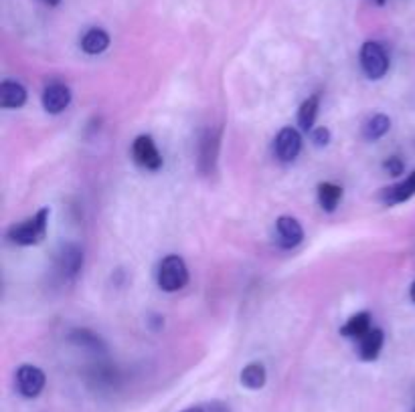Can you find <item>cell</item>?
Masks as SVG:
<instances>
[{"label": "cell", "instance_id": "6da1fadb", "mask_svg": "<svg viewBox=\"0 0 415 412\" xmlns=\"http://www.w3.org/2000/svg\"><path fill=\"white\" fill-rule=\"evenodd\" d=\"M47 224H49V208H41L39 212L33 215L31 219L13 224L6 231V237H9V241L14 243V245H37V243H41L45 239V234H47Z\"/></svg>", "mask_w": 415, "mask_h": 412}, {"label": "cell", "instance_id": "7a4b0ae2", "mask_svg": "<svg viewBox=\"0 0 415 412\" xmlns=\"http://www.w3.org/2000/svg\"><path fill=\"white\" fill-rule=\"evenodd\" d=\"M156 279L162 291H179L182 287H187L189 283V269H187V263L182 261L179 255H169L160 261L158 265V273H156Z\"/></svg>", "mask_w": 415, "mask_h": 412}, {"label": "cell", "instance_id": "3957f363", "mask_svg": "<svg viewBox=\"0 0 415 412\" xmlns=\"http://www.w3.org/2000/svg\"><path fill=\"white\" fill-rule=\"evenodd\" d=\"M361 67L369 79L385 77V73L389 71V57L381 43L367 40L361 47Z\"/></svg>", "mask_w": 415, "mask_h": 412}, {"label": "cell", "instance_id": "277c9868", "mask_svg": "<svg viewBox=\"0 0 415 412\" xmlns=\"http://www.w3.org/2000/svg\"><path fill=\"white\" fill-rule=\"evenodd\" d=\"M45 382H47L45 372L37 366L23 364L16 370V388H19L21 396H25V399H37L45 388Z\"/></svg>", "mask_w": 415, "mask_h": 412}, {"label": "cell", "instance_id": "5b68a950", "mask_svg": "<svg viewBox=\"0 0 415 412\" xmlns=\"http://www.w3.org/2000/svg\"><path fill=\"white\" fill-rule=\"evenodd\" d=\"M302 150V136L296 128L280 129L273 140V152L282 162H294Z\"/></svg>", "mask_w": 415, "mask_h": 412}, {"label": "cell", "instance_id": "8992f818", "mask_svg": "<svg viewBox=\"0 0 415 412\" xmlns=\"http://www.w3.org/2000/svg\"><path fill=\"white\" fill-rule=\"evenodd\" d=\"M55 267L63 279H73L83 267V251L73 243H67L59 249L55 257Z\"/></svg>", "mask_w": 415, "mask_h": 412}, {"label": "cell", "instance_id": "52a82bcc", "mask_svg": "<svg viewBox=\"0 0 415 412\" xmlns=\"http://www.w3.org/2000/svg\"><path fill=\"white\" fill-rule=\"evenodd\" d=\"M132 156L146 170H158V168L162 166V156H160L154 140L150 136H138L134 140V143H132Z\"/></svg>", "mask_w": 415, "mask_h": 412}, {"label": "cell", "instance_id": "ba28073f", "mask_svg": "<svg viewBox=\"0 0 415 412\" xmlns=\"http://www.w3.org/2000/svg\"><path fill=\"white\" fill-rule=\"evenodd\" d=\"M69 103H71V90L67 87L65 83L55 81L43 91V107H45L47 114L57 116V114L65 112Z\"/></svg>", "mask_w": 415, "mask_h": 412}, {"label": "cell", "instance_id": "9c48e42d", "mask_svg": "<svg viewBox=\"0 0 415 412\" xmlns=\"http://www.w3.org/2000/svg\"><path fill=\"white\" fill-rule=\"evenodd\" d=\"M275 241L282 249H294L304 239V229L294 217H280L275 220Z\"/></svg>", "mask_w": 415, "mask_h": 412}, {"label": "cell", "instance_id": "30bf717a", "mask_svg": "<svg viewBox=\"0 0 415 412\" xmlns=\"http://www.w3.org/2000/svg\"><path fill=\"white\" fill-rule=\"evenodd\" d=\"M411 196H415V172H411L405 180L393 184L389 188H385L381 193V202L387 206L401 205L405 200H409Z\"/></svg>", "mask_w": 415, "mask_h": 412}, {"label": "cell", "instance_id": "8fae6325", "mask_svg": "<svg viewBox=\"0 0 415 412\" xmlns=\"http://www.w3.org/2000/svg\"><path fill=\"white\" fill-rule=\"evenodd\" d=\"M383 344H385V334H383V330L373 327L371 332H367V334L359 340V358L364 362L377 360L379 354H381V349H383Z\"/></svg>", "mask_w": 415, "mask_h": 412}, {"label": "cell", "instance_id": "7c38bea8", "mask_svg": "<svg viewBox=\"0 0 415 412\" xmlns=\"http://www.w3.org/2000/svg\"><path fill=\"white\" fill-rule=\"evenodd\" d=\"M26 103V90L16 81L0 83V107L2 109H19Z\"/></svg>", "mask_w": 415, "mask_h": 412}, {"label": "cell", "instance_id": "4fadbf2b", "mask_svg": "<svg viewBox=\"0 0 415 412\" xmlns=\"http://www.w3.org/2000/svg\"><path fill=\"white\" fill-rule=\"evenodd\" d=\"M217 152H219V131L209 129L207 134L201 140V158H199V166L203 172H211V168L217 160Z\"/></svg>", "mask_w": 415, "mask_h": 412}, {"label": "cell", "instance_id": "5bb4252c", "mask_svg": "<svg viewBox=\"0 0 415 412\" xmlns=\"http://www.w3.org/2000/svg\"><path fill=\"white\" fill-rule=\"evenodd\" d=\"M371 313L369 311H361L357 315H352L349 322L340 327V335L350 337V340H361L367 332H371Z\"/></svg>", "mask_w": 415, "mask_h": 412}, {"label": "cell", "instance_id": "9a60e30c", "mask_svg": "<svg viewBox=\"0 0 415 412\" xmlns=\"http://www.w3.org/2000/svg\"><path fill=\"white\" fill-rule=\"evenodd\" d=\"M110 47V35L104 28H90L83 39H81V49L88 55H100Z\"/></svg>", "mask_w": 415, "mask_h": 412}, {"label": "cell", "instance_id": "2e32d148", "mask_svg": "<svg viewBox=\"0 0 415 412\" xmlns=\"http://www.w3.org/2000/svg\"><path fill=\"white\" fill-rule=\"evenodd\" d=\"M241 384L249 390H260L266 386V380H268V372H266V366L260 362H251L247 364L246 368L241 370Z\"/></svg>", "mask_w": 415, "mask_h": 412}, {"label": "cell", "instance_id": "e0dca14e", "mask_svg": "<svg viewBox=\"0 0 415 412\" xmlns=\"http://www.w3.org/2000/svg\"><path fill=\"white\" fill-rule=\"evenodd\" d=\"M342 200V188L335 182H322L318 184V202L326 212H335Z\"/></svg>", "mask_w": 415, "mask_h": 412}, {"label": "cell", "instance_id": "ac0fdd59", "mask_svg": "<svg viewBox=\"0 0 415 412\" xmlns=\"http://www.w3.org/2000/svg\"><path fill=\"white\" fill-rule=\"evenodd\" d=\"M69 342H73L79 348L91 349V352H100V354L105 352L104 340L98 334L90 332V330H83V327L81 330H71L69 332Z\"/></svg>", "mask_w": 415, "mask_h": 412}, {"label": "cell", "instance_id": "d6986e66", "mask_svg": "<svg viewBox=\"0 0 415 412\" xmlns=\"http://www.w3.org/2000/svg\"><path fill=\"white\" fill-rule=\"evenodd\" d=\"M318 107H320V97L318 95H310L306 102L300 105L298 126L304 131H312L314 129V121H316V116H318Z\"/></svg>", "mask_w": 415, "mask_h": 412}, {"label": "cell", "instance_id": "ffe728a7", "mask_svg": "<svg viewBox=\"0 0 415 412\" xmlns=\"http://www.w3.org/2000/svg\"><path fill=\"white\" fill-rule=\"evenodd\" d=\"M391 128V119L387 116H383V114H377L373 116L367 124H364L363 128V136L369 140V142H377V140H381Z\"/></svg>", "mask_w": 415, "mask_h": 412}, {"label": "cell", "instance_id": "44dd1931", "mask_svg": "<svg viewBox=\"0 0 415 412\" xmlns=\"http://www.w3.org/2000/svg\"><path fill=\"white\" fill-rule=\"evenodd\" d=\"M383 168L389 172L391 176H399V174H403V170H405V164H403L401 158H397V156H391V158H387V160H385Z\"/></svg>", "mask_w": 415, "mask_h": 412}, {"label": "cell", "instance_id": "7402d4cb", "mask_svg": "<svg viewBox=\"0 0 415 412\" xmlns=\"http://www.w3.org/2000/svg\"><path fill=\"white\" fill-rule=\"evenodd\" d=\"M312 142L316 143L318 148H322V146H328V143H330V131H328L326 128L312 129Z\"/></svg>", "mask_w": 415, "mask_h": 412}, {"label": "cell", "instance_id": "603a6c76", "mask_svg": "<svg viewBox=\"0 0 415 412\" xmlns=\"http://www.w3.org/2000/svg\"><path fill=\"white\" fill-rule=\"evenodd\" d=\"M43 2H45V4H49V6H57L61 0H43Z\"/></svg>", "mask_w": 415, "mask_h": 412}, {"label": "cell", "instance_id": "cb8c5ba5", "mask_svg": "<svg viewBox=\"0 0 415 412\" xmlns=\"http://www.w3.org/2000/svg\"><path fill=\"white\" fill-rule=\"evenodd\" d=\"M409 297H411V301L415 303V281L411 283V289H409Z\"/></svg>", "mask_w": 415, "mask_h": 412}, {"label": "cell", "instance_id": "d4e9b609", "mask_svg": "<svg viewBox=\"0 0 415 412\" xmlns=\"http://www.w3.org/2000/svg\"><path fill=\"white\" fill-rule=\"evenodd\" d=\"M182 412H205L203 408H199V406H193V408H187V411H182Z\"/></svg>", "mask_w": 415, "mask_h": 412}, {"label": "cell", "instance_id": "484cf974", "mask_svg": "<svg viewBox=\"0 0 415 412\" xmlns=\"http://www.w3.org/2000/svg\"><path fill=\"white\" fill-rule=\"evenodd\" d=\"M377 4H385V0H375Z\"/></svg>", "mask_w": 415, "mask_h": 412}]
</instances>
